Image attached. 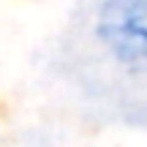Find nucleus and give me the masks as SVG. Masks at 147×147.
I'll use <instances>...</instances> for the list:
<instances>
[{"label":"nucleus","mask_w":147,"mask_h":147,"mask_svg":"<svg viewBox=\"0 0 147 147\" xmlns=\"http://www.w3.org/2000/svg\"><path fill=\"white\" fill-rule=\"evenodd\" d=\"M93 36L128 74H147V0H106L95 8Z\"/></svg>","instance_id":"1"}]
</instances>
